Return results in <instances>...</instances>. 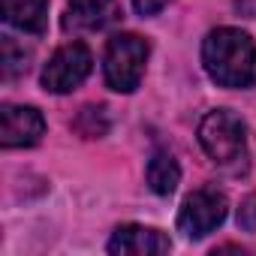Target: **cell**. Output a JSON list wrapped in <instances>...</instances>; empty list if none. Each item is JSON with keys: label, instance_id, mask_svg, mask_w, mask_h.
<instances>
[{"label": "cell", "instance_id": "2", "mask_svg": "<svg viewBox=\"0 0 256 256\" xmlns=\"http://www.w3.org/2000/svg\"><path fill=\"white\" fill-rule=\"evenodd\" d=\"M151 46L148 40H142L139 34H118L108 40L106 46V84L118 94H133L145 76V64H148Z\"/></svg>", "mask_w": 256, "mask_h": 256}, {"label": "cell", "instance_id": "4", "mask_svg": "<svg viewBox=\"0 0 256 256\" xmlns=\"http://www.w3.org/2000/svg\"><path fill=\"white\" fill-rule=\"evenodd\" d=\"M226 211H229V202L223 190H217L214 184L199 187L184 199L178 211V229L187 238H205L226 220Z\"/></svg>", "mask_w": 256, "mask_h": 256}, {"label": "cell", "instance_id": "6", "mask_svg": "<svg viewBox=\"0 0 256 256\" xmlns=\"http://www.w3.org/2000/svg\"><path fill=\"white\" fill-rule=\"evenodd\" d=\"M46 133V118L34 106H4L0 108V142L4 148H30Z\"/></svg>", "mask_w": 256, "mask_h": 256}, {"label": "cell", "instance_id": "12", "mask_svg": "<svg viewBox=\"0 0 256 256\" xmlns=\"http://www.w3.org/2000/svg\"><path fill=\"white\" fill-rule=\"evenodd\" d=\"M72 126H76L84 139H100V136L108 133V114H106L102 106H84Z\"/></svg>", "mask_w": 256, "mask_h": 256}, {"label": "cell", "instance_id": "5", "mask_svg": "<svg viewBox=\"0 0 256 256\" xmlns=\"http://www.w3.org/2000/svg\"><path fill=\"white\" fill-rule=\"evenodd\" d=\"M90 66H94L90 48L84 42H66L46 64V70H42V88L52 90V94H70V90H76L90 76Z\"/></svg>", "mask_w": 256, "mask_h": 256}, {"label": "cell", "instance_id": "1", "mask_svg": "<svg viewBox=\"0 0 256 256\" xmlns=\"http://www.w3.org/2000/svg\"><path fill=\"white\" fill-rule=\"evenodd\" d=\"M205 72L220 88L256 84V42L238 28H217L202 42Z\"/></svg>", "mask_w": 256, "mask_h": 256}, {"label": "cell", "instance_id": "15", "mask_svg": "<svg viewBox=\"0 0 256 256\" xmlns=\"http://www.w3.org/2000/svg\"><path fill=\"white\" fill-rule=\"evenodd\" d=\"M235 6H238L247 18H256V0H235Z\"/></svg>", "mask_w": 256, "mask_h": 256}, {"label": "cell", "instance_id": "8", "mask_svg": "<svg viewBox=\"0 0 256 256\" xmlns=\"http://www.w3.org/2000/svg\"><path fill=\"white\" fill-rule=\"evenodd\" d=\"M118 18L114 0H70L64 24L72 30H100Z\"/></svg>", "mask_w": 256, "mask_h": 256}, {"label": "cell", "instance_id": "11", "mask_svg": "<svg viewBox=\"0 0 256 256\" xmlns=\"http://www.w3.org/2000/svg\"><path fill=\"white\" fill-rule=\"evenodd\" d=\"M30 60V52L24 46H18L12 36H4L0 42V64H4V78H18L28 72V64Z\"/></svg>", "mask_w": 256, "mask_h": 256}, {"label": "cell", "instance_id": "9", "mask_svg": "<svg viewBox=\"0 0 256 256\" xmlns=\"http://www.w3.org/2000/svg\"><path fill=\"white\" fill-rule=\"evenodd\" d=\"M4 22L24 34H46L48 28V0H0Z\"/></svg>", "mask_w": 256, "mask_h": 256}, {"label": "cell", "instance_id": "13", "mask_svg": "<svg viewBox=\"0 0 256 256\" xmlns=\"http://www.w3.org/2000/svg\"><path fill=\"white\" fill-rule=\"evenodd\" d=\"M238 226L244 232H256V193H250L238 208Z\"/></svg>", "mask_w": 256, "mask_h": 256}, {"label": "cell", "instance_id": "10", "mask_svg": "<svg viewBox=\"0 0 256 256\" xmlns=\"http://www.w3.org/2000/svg\"><path fill=\"white\" fill-rule=\"evenodd\" d=\"M145 178H148V187H151L157 196H172L175 187H178V181H181V166H178V160H175L169 151L160 148V151L151 154Z\"/></svg>", "mask_w": 256, "mask_h": 256}, {"label": "cell", "instance_id": "3", "mask_svg": "<svg viewBox=\"0 0 256 256\" xmlns=\"http://www.w3.org/2000/svg\"><path fill=\"white\" fill-rule=\"evenodd\" d=\"M199 145L214 163L229 166L241 160L247 151V126L238 114L226 108H214L199 124Z\"/></svg>", "mask_w": 256, "mask_h": 256}, {"label": "cell", "instance_id": "14", "mask_svg": "<svg viewBox=\"0 0 256 256\" xmlns=\"http://www.w3.org/2000/svg\"><path fill=\"white\" fill-rule=\"evenodd\" d=\"M166 4H169V0H133L136 12H139V16H145V18H148V16H157Z\"/></svg>", "mask_w": 256, "mask_h": 256}, {"label": "cell", "instance_id": "7", "mask_svg": "<svg viewBox=\"0 0 256 256\" xmlns=\"http://www.w3.org/2000/svg\"><path fill=\"white\" fill-rule=\"evenodd\" d=\"M172 241L154 229V226H139V223H124L114 229L108 238V253L120 256H151V253H169Z\"/></svg>", "mask_w": 256, "mask_h": 256}]
</instances>
